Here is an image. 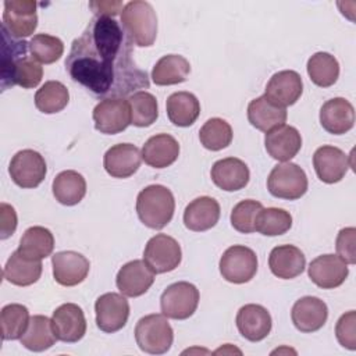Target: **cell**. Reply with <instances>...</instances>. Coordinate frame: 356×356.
Masks as SVG:
<instances>
[{
	"label": "cell",
	"instance_id": "cell-28",
	"mask_svg": "<svg viewBox=\"0 0 356 356\" xmlns=\"http://www.w3.org/2000/svg\"><path fill=\"white\" fill-rule=\"evenodd\" d=\"M178 156L179 145L177 139L168 134L150 136L142 147L143 161L153 168H165L171 165Z\"/></svg>",
	"mask_w": 356,
	"mask_h": 356
},
{
	"label": "cell",
	"instance_id": "cell-5",
	"mask_svg": "<svg viewBox=\"0 0 356 356\" xmlns=\"http://www.w3.org/2000/svg\"><path fill=\"white\" fill-rule=\"evenodd\" d=\"M135 339L139 349L150 355H163L170 350L174 331L164 314H147L135 325Z\"/></svg>",
	"mask_w": 356,
	"mask_h": 356
},
{
	"label": "cell",
	"instance_id": "cell-3",
	"mask_svg": "<svg viewBox=\"0 0 356 356\" xmlns=\"http://www.w3.org/2000/svg\"><path fill=\"white\" fill-rule=\"evenodd\" d=\"M174 210V195L164 185H149L138 193V217L146 227L152 229L164 228L171 221Z\"/></svg>",
	"mask_w": 356,
	"mask_h": 356
},
{
	"label": "cell",
	"instance_id": "cell-1",
	"mask_svg": "<svg viewBox=\"0 0 356 356\" xmlns=\"http://www.w3.org/2000/svg\"><path fill=\"white\" fill-rule=\"evenodd\" d=\"M71 79L95 96L125 97L147 89L149 75L132 58V43L114 17H93L65 58Z\"/></svg>",
	"mask_w": 356,
	"mask_h": 356
},
{
	"label": "cell",
	"instance_id": "cell-23",
	"mask_svg": "<svg viewBox=\"0 0 356 356\" xmlns=\"http://www.w3.org/2000/svg\"><path fill=\"white\" fill-rule=\"evenodd\" d=\"M264 146L267 153L278 161H289L302 147V136L295 127L282 124L266 134Z\"/></svg>",
	"mask_w": 356,
	"mask_h": 356
},
{
	"label": "cell",
	"instance_id": "cell-14",
	"mask_svg": "<svg viewBox=\"0 0 356 356\" xmlns=\"http://www.w3.org/2000/svg\"><path fill=\"white\" fill-rule=\"evenodd\" d=\"M51 324L57 341L74 343L86 334V318L83 310L75 303L58 306L51 316Z\"/></svg>",
	"mask_w": 356,
	"mask_h": 356
},
{
	"label": "cell",
	"instance_id": "cell-26",
	"mask_svg": "<svg viewBox=\"0 0 356 356\" xmlns=\"http://www.w3.org/2000/svg\"><path fill=\"white\" fill-rule=\"evenodd\" d=\"M306 266L303 252L293 245L275 246L268 256L271 273L281 280H292L300 275Z\"/></svg>",
	"mask_w": 356,
	"mask_h": 356
},
{
	"label": "cell",
	"instance_id": "cell-10",
	"mask_svg": "<svg viewBox=\"0 0 356 356\" xmlns=\"http://www.w3.org/2000/svg\"><path fill=\"white\" fill-rule=\"evenodd\" d=\"M11 179L19 188H36L46 177L47 167L43 156L32 149L17 152L8 165Z\"/></svg>",
	"mask_w": 356,
	"mask_h": 356
},
{
	"label": "cell",
	"instance_id": "cell-19",
	"mask_svg": "<svg viewBox=\"0 0 356 356\" xmlns=\"http://www.w3.org/2000/svg\"><path fill=\"white\" fill-rule=\"evenodd\" d=\"M154 282V273L145 260L125 263L117 273L115 284L120 292L128 298H138L149 291Z\"/></svg>",
	"mask_w": 356,
	"mask_h": 356
},
{
	"label": "cell",
	"instance_id": "cell-29",
	"mask_svg": "<svg viewBox=\"0 0 356 356\" xmlns=\"http://www.w3.org/2000/svg\"><path fill=\"white\" fill-rule=\"evenodd\" d=\"M286 108L271 103L264 95L253 99L248 106V120L259 131L268 132L286 121Z\"/></svg>",
	"mask_w": 356,
	"mask_h": 356
},
{
	"label": "cell",
	"instance_id": "cell-18",
	"mask_svg": "<svg viewBox=\"0 0 356 356\" xmlns=\"http://www.w3.org/2000/svg\"><path fill=\"white\" fill-rule=\"evenodd\" d=\"M303 92L302 76L292 70L275 72L267 82L264 96L278 107L295 104Z\"/></svg>",
	"mask_w": 356,
	"mask_h": 356
},
{
	"label": "cell",
	"instance_id": "cell-27",
	"mask_svg": "<svg viewBox=\"0 0 356 356\" xmlns=\"http://www.w3.org/2000/svg\"><path fill=\"white\" fill-rule=\"evenodd\" d=\"M220 218V204L214 197L200 196L193 199L184 211V224L188 229L202 232L213 228Z\"/></svg>",
	"mask_w": 356,
	"mask_h": 356
},
{
	"label": "cell",
	"instance_id": "cell-40",
	"mask_svg": "<svg viewBox=\"0 0 356 356\" xmlns=\"http://www.w3.org/2000/svg\"><path fill=\"white\" fill-rule=\"evenodd\" d=\"M131 108V124L135 127H150L159 117V106L156 97L145 90L135 92L128 99Z\"/></svg>",
	"mask_w": 356,
	"mask_h": 356
},
{
	"label": "cell",
	"instance_id": "cell-36",
	"mask_svg": "<svg viewBox=\"0 0 356 356\" xmlns=\"http://www.w3.org/2000/svg\"><path fill=\"white\" fill-rule=\"evenodd\" d=\"M306 68L312 82L320 88L332 86L339 76L338 60L325 51L314 53L307 60Z\"/></svg>",
	"mask_w": 356,
	"mask_h": 356
},
{
	"label": "cell",
	"instance_id": "cell-34",
	"mask_svg": "<svg viewBox=\"0 0 356 356\" xmlns=\"http://www.w3.org/2000/svg\"><path fill=\"white\" fill-rule=\"evenodd\" d=\"M54 249V236L50 229L35 225L29 227L21 236L18 252L31 259V260H42L53 253Z\"/></svg>",
	"mask_w": 356,
	"mask_h": 356
},
{
	"label": "cell",
	"instance_id": "cell-30",
	"mask_svg": "<svg viewBox=\"0 0 356 356\" xmlns=\"http://www.w3.org/2000/svg\"><path fill=\"white\" fill-rule=\"evenodd\" d=\"M43 266L40 260H31L15 250L11 253L3 268V278L13 285L28 286L40 278Z\"/></svg>",
	"mask_w": 356,
	"mask_h": 356
},
{
	"label": "cell",
	"instance_id": "cell-2",
	"mask_svg": "<svg viewBox=\"0 0 356 356\" xmlns=\"http://www.w3.org/2000/svg\"><path fill=\"white\" fill-rule=\"evenodd\" d=\"M1 90L18 85L24 89L36 88L43 78V68L28 56L29 42L13 38L1 26Z\"/></svg>",
	"mask_w": 356,
	"mask_h": 356
},
{
	"label": "cell",
	"instance_id": "cell-41",
	"mask_svg": "<svg viewBox=\"0 0 356 356\" xmlns=\"http://www.w3.org/2000/svg\"><path fill=\"white\" fill-rule=\"evenodd\" d=\"M292 227V216L289 211L278 207L261 209L256 218V231L266 236H277L289 231Z\"/></svg>",
	"mask_w": 356,
	"mask_h": 356
},
{
	"label": "cell",
	"instance_id": "cell-45",
	"mask_svg": "<svg viewBox=\"0 0 356 356\" xmlns=\"http://www.w3.org/2000/svg\"><path fill=\"white\" fill-rule=\"evenodd\" d=\"M355 242H356V229L353 227L342 228L338 232L335 248L338 256L346 263V264H355L356 256H355Z\"/></svg>",
	"mask_w": 356,
	"mask_h": 356
},
{
	"label": "cell",
	"instance_id": "cell-8",
	"mask_svg": "<svg viewBox=\"0 0 356 356\" xmlns=\"http://www.w3.org/2000/svg\"><path fill=\"white\" fill-rule=\"evenodd\" d=\"M218 267L225 281L245 284L257 273V256L248 246L234 245L222 253Z\"/></svg>",
	"mask_w": 356,
	"mask_h": 356
},
{
	"label": "cell",
	"instance_id": "cell-11",
	"mask_svg": "<svg viewBox=\"0 0 356 356\" xmlns=\"http://www.w3.org/2000/svg\"><path fill=\"white\" fill-rule=\"evenodd\" d=\"M92 117L100 134H120L131 124L129 103L122 97L103 99L95 106Z\"/></svg>",
	"mask_w": 356,
	"mask_h": 356
},
{
	"label": "cell",
	"instance_id": "cell-21",
	"mask_svg": "<svg viewBox=\"0 0 356 356\" xmlns=\"http://www.w3.org/2000/svg\"><path fill=\"white\" fill-rule=\"evenodd\" d=\"M142 153L132 143H118L111 146L103 157V165L113 178H128L140 167Z\"/></svg>",
	"mask_w": 356,
	"mask_h": 356
},
{
	"label": "cell",
	"instance_id": "cell-25",
	"mask_svg": "<svg viewBox=\"0 0 356 356\" xmlns=\"http://www.w3.org/2000/svg\"><path fill=\"white\" fill-rule=\"evenodd\" d=\"M210 175L216 186L227 192H235L248 185L250 171L241 159L227 157L213 164Z\"/></svg>",
	"mask_w": 356,
	"mask_h": 356
},
{
	"label": "cell",
	"instance_id": "cell-7",
	"mask_svg": "<svg viewBox=\"0 0 356 356\" xmlns=\"http://www.w3.org/2000/svg\"><path fill=\"white\" fill-rule=\"evenodd\" d=\"M199 289L186 281L168 285L160 298L161 313L174 320H186L197 309Z\"/></svg>",
	"mask_w": 356,
	"mask_h": 356
},
{
	"label": "cell",
	"instance_id": "cell-44",
	"mask_svg": "<svg viewBox=\"0 0 356 356\" xmlns=\"http://www.w3.org/2000/svg\"><path fill=\"white\" fill-rule=\"evenodd\" d=\"M355 323H356V313H355V310H350V312L342 314L335 325V335H337L338 342L343 348H348L350 350L356 349Z\"/></svg>",
	"mask_w": 356,
	"mask_h": 356
},
{
	"label": "cell",
	"instance_id": "cell-12",
	"mask_svg": "<svg viewBox=\"0 0 356 356\" xmlns=\"http://www.w3.org/2000/svg\"><path fill=\"white\" fill-rule=\"evenodd\" d=\"M1 26L15 39L31 36L38 26L36 3L32 0L4 1Z\"/></svg>",
	"mask_w": 356,
	"mask_h": 356
},
{
	"label": "cell",
	"instance_id": "cell-4",
	"mask_svg": "<svg viewBox=\"0 0 356 356\" xmlns=\"http://www.w3.org/2000/svg\"><path fill=\"white\" fill-rule=\"evenodd\" d=\"M121 25L129 42L139 47H149L157 36V15L152 4L134 0L121 11Z\"/></svg>",
	"mask_w": 356,
	"mask_h": 356
},
{
	"label": "cell",
	"instance_id": "cell-6",
	"mask_svg": "<svg viewBox=\"0 0 356 356\" xmlns=\"http://www.w3.org/2000/svg\"><path fill=\"white\" fill-rule=\"evenodd\" d=\"M307 185L306 172L289 161L277 164L267 178L268 192L278 199L296 200L307 192Z\"/></svg>",
	"mask_w": 356,
	"mask_h": 356
},
{
	"label": "cell",
	"instance_id": "cell-38",
	"mask_svg": "<svg viewBox=\"0 0 356 356\" xmlns=\"http://www.w3.org/2000/svg\"><path fill=\"white\" fill-rule=\"evenodd\" d=\"M70 100L68 89L58 81L44 82L35 95V106L44 114H54L61 111Z\"/></svg>",
	"mask_w": 356,
	"mask_h": 356
},
{
	"label": "cell",
	"instance_id": "cell-24",
	"mask_svg": "<svg viewBox=\"0 0 356 356\" xmlns=\"http://www.w3.org/2000/svg\"><path fill=\"white\" fill-rule=\"evenodd\" d=\"M320 124L332 135L346 134L353 128L355 108L345 97L330 99L320 108Z\"/></svg>",
	"mask_w": 356,
	"mask_h": 356
},
{
	"label": "cell",
	"instance_id": "cell-42",
	"mask_svg": "<svg viewBox=\"0 0 356 356\" xmlns=\"http://www.w3.org/2000/svg\"><path fill=\"white\" fill-rule=\"evenodd\" d=\"M29 51L40 64H53L64 53V43L60 38L49 33H38L29 40Z\"/></svg>",
	"mask_w": 356,
	"mask_h": 356
},
{
	"label": "cell",
	"instance_id": "cell-46",
	"mask_svg": "<svg viewBox=\"0 0 356 356\" xmlns=\"http://www.w3.org/2000/svg\"><path fill=\"white\" fill-rule=\"evenodd\" d=\"M17 213L11 204L0 203V239L10 238L17 229Z\"/></svg>",
	"mask_w": 356,
	"mask_h": 356
},
{
	"label": "cell",
	"instance_id": "cell-39",
	"mask_svg": "<svg viewBox=\"0 0 356 356\" xmlns=\"http://www.w3.org/2000/svg\"><path fill=\"white\" fill-rule=\"evenodd\" d=\"M232 128L231 125L218 117L207 120L199 131V139L203 147L211 152H218L225 149L232 142Z\"/></svg>",
	"mask_w": 356,
	"mask_h": 356
},
{
	"label": "cell",
	"instance_id": "cell-15",
	"mask_svg": "<svg viewBox=\"0 0 356 356\" xmlns=\"http://www.w3.org/2000/svg\"><path fill=\"white\" fill-rule=\"evenodd\" d=\"M352 165L349 156L335 146H320L313 154L314 171L318 179L325 184L339 182Z\"/></svg>",
	"mask_w": 356,
	"mask_h": 356
},
{
	"label": "cell",
	"instance_id": "cell-17",
	"mask_svg": "<svg viewBox=\"0 0 356 356\" xmlns=\"http://www.w3.org/2000/svg\"><path fill=\"white\" fill-rule=\"evenodd\" d=\"M307 273L312 282L318 288L334 289L345 282L349 268L338 254H321L312 260Z\"/></svg>",
	"mask_w": 356,
	"mask_h": 356
},
{
	"label": "cell",
	"instance_id": "cell-13",
	"mask_svg": "<svg viewBox=\"0 0 356 356\" xmlns=\"http://www.w3.org/2000/svg\"><path fill=\"white\" fill-rule=\"evenodd\" d=\"M95 313L99 330L103 332H115L128 321L129 303L125 296L115 292H107L96 299Z\"/></svg>",
	"mask_w": 356,
	"mask_h": 356
},
{
	"label": "cell",
	"instance_id": "cell-37",
	"mask_svg": "<svg viewBox=\"0 0 356 356\" xmlns=\"http://www.w3.org/2000/svg\"><path fill=\"white\" fill-rule=\"evenodd\" d=\"M29 312L26 306L19 303H10L1 309L0 324L1 338L4 341L21 339L29 324Z\"/></svg>",
	"mask_w": 356,
	"mask_h": 356
},
{
	"label": "cell",
	"instance_id": "cell-32",
	"mask_svg": "<svg viewBox=\"0 0 356 356\" xmlns=\"http://www.w3.org/2000/svg\"><path fill=\"white\" fill-rule=\"evenodd\" d=\"M168 120L177 127H191L200 114V103L191 92H175L168 96L167 103Z\"/></svg>",
	"mask_w": 356,
	"mask_h": 356
},
{
	"label": "cell",
	"instance_id": "cell-16",
	"mask_svg": "<svg viewBox=\"0 0 356 356\" xmlns=\"http://www.w3.org/2000/svg\"><path fill=\"white\" fill-rule=\"evenodd\" d=\"M53 277L63 286H75L81 284L89 274V260L74 250L57 252L51 256Z\"/></svg>",
	"mask_w": 356,
	"mask_h": 356
},
{
	"label": "cell",
	"instance_id": "cell-35",
	"mask_svg": "<svg viewBox=\"0 0 356 356\" xmlns=\"http://www.w3.org/2000/svg\"><path fill=\"white\" fill-rule=\"evenodd\" d=\"M57 341L51 320L46 316H32L26 331L21 337V345L32 352H43L54 345Z\"/></svg>",
	"mask_w": 356,
	"mask_h": 356
},
{
	"label": "cell",
	"instance_id": "cell-47",
	"mask_svg": "<svg viewBox=\"0 0 356 356\" xmlns=\"http://www.w3.org/2000/svg\"><path fill=\"white\" fill-rule=\"evenodd\" d=\"M89 7L93 10L96 15H106V17H114L118 14L121 8H124L121 1H90Z\"/></svg>",
	"mask_w": 356,
	"mask_h": 356
},
{
	"label": "cell",
	"instance_id": "cell-31",
	"mask_svg": "<svg viewBox=\"0 0 356 356\" xmlns=\"http://www.w3.org/2000/svg\"><path fill=\"white\" fill-rule=\"evenodd\" d=\"M191 72L189 61L179 54L163 56L152 70V81L159 86L185 82Z\"/></svg>",
	"mask_w": 356,
	"mask_h": 356
},
{
	"label": "cell",
	"instance_id": "cell-43",
	"mask_svg": "<svg viewBox=\"0 0 356 356\" xmlns=\"http://www.w3.org/2000/svg\"><path fill=\"white\" fill-rule=\"evenodd\" d=\"M263 204L253 199H246L234 206L231 211V225L242 234H252L256 231V218Z\"/></svg>",
	"mask_w": 356,
	"mask_h": 356
},
{
	"label": "cell",
	"instance_id": "cell-9",
	"mask_svg": "<svg viewBox=\"0 0 356 356\" xmlns=\"http://www.w3.org/2000/svg\"><path fill=\"white\" fill-rule=\"evenodd\" d=\"M182 259L179 243L165 234L152 236L143 250V260L154 274H164L175 270Z\"/></svg>",
	"mask_w": 356,
	"mask_h": 356
},
{
	"label": "cell",
	"instance_id": "cell-22",
	"mask_svg": "<svg viewBox=\"0 0 356 356\" xmlns=\"http://www.w3.org/2000/svg\"><path fill=\"white\" fill-rule=\"evenodd\" d=\"M328 307L316 296H303L298 299L291 312V318L300 332L318 331L327 321Z\"/></svg>",
	"mask_w": 356,
	"mask_h": 356
},
{
	"label": "cell",
	"instance_id": "cell-20",
	"mask_svg": "<svg viewBox=\"0 0 356 356\" xmlns=\"http://www.w3.org/2000/svg\"><path fill=\"white\" fill-rule=\"evenodd\" d=\"M235 323L239 334L250 342L264 339L270 334L273 325L271 316L267 309L254 303L242 306L236 313Z\"/></svg>",
	"mask_w": 356,
	"mask_h": 356
},
{
	"label": "cell",
	"instance_id": "cell-33",
	"mask_svg": "<svg viewBox=\"0 0 356 356\" xmlns=\"http://www.w3.org/2000/svg\"><path fill=\"white\" fill-rule=\"evenodd\" d=\"M51 189L58 203L64 206H75L86 195V181L79 172L65 170L56 175Z\"/></svg>",
	"mask_w": 356,
	"mask_h": 356
}]
</instances>
